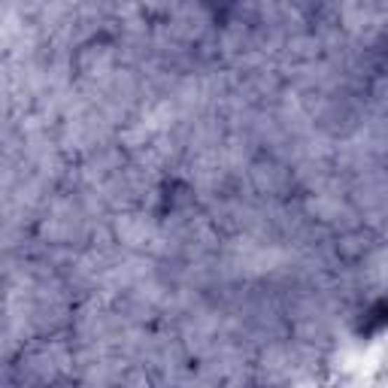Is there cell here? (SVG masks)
Here are the masks:
<instances>
[{
  "label": "cell",
  "mask_w": 388,
  "mask_h": 388,
  "mask_svg": "<svg viewBox=\"0 0 388 388\" xmlns=\"http://www.w3.org/2000/svg\"><path fill=\"white\" fill-rule=\"evenodd\" d=\"M361 240H370V237H367L364 230H355V234H346V237L337 243V252L343 255V258H361V255L367 252V249H370V246H361Z\"/></svg>",
  "instance_id": "cell-1"
}]
</instances>
